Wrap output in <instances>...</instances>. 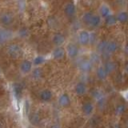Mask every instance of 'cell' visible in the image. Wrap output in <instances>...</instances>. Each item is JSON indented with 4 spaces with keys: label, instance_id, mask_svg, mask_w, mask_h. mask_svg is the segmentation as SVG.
Returning <instances> with one entry per match:
<instances>
[{
    "label": "cell",
    "instance_id": "cell-1",
    "mask_svg": "<svg viewBox=\"0 0 128 128\" xmlns=\"http://www.w3.org/2000/svg\"><path fill=\"white\" fill-rule=\"evenodd\" d=\"M6 53L9 55V57L11 58H20L23 54V50L22 47L20 46L18 44L16 43H12L10 44L6 48Z\"/></svg>",
    "mask_w": 128,
    "mask_h": 128
},
{
    "label": "cell",
    "instance_id": "cell-2",
    "mask_svg": "<svg viewBox=\"0 0 128 128\" xmlns=\"http://www.w3.org/2000/svg\"><path fill=\"white\" fill-rule=\"evenodd\" d=\"M77 39L80 46H86L90 42V33L86 30H80L78 32Z\"/></svg>",
    "mask_w": 128,
    "mask_h": 128
},
{
    "label": "cell",
    "instance_id": "cell-3",
    "mask_svg": "<svg viewBox=\"0 0 128 128\" xmlns=\"http://www.w3.org/2000/svg\"><path fill=\"white\" fill-rule=\"evenodd\" d=\"M65 51L68 58L74 59L78 57L79 54V48L77 44H75L74 42H69L65 47Z\"/></svg>",
    "mask_w": 128,
    "mask_h": 128
},
{
    "label": "cell",
    "instance_id": "cell-4",
    "mask_svg": "<svg viewBox=\"0 0 128 128\" xmlns=\"http://www.w3.org/2000/svg\"><path fill=\"white\" fill-rule=\"evenodd\" d=\"M104 69L106 71L108 75L114 74L118 70V63L113 59H107L106 61L102 64Z\"/></svg>",
    "mask_w": 128,
    "mask_h": 128
},
{
    "label": "cell",
    "instance_id": "cell-5",
    "mask_svg": "<svg viewBox=\"0 0 128 128\" xmlns=\"http://www.w3.org/2000/svg\"><path fill=\"white\" fill-rule=\"evenodd\" d=\"M63 13L67 18H73L76 14V6L73 2H66L63 6Z\"/></svg>",
    "mask_w": 128,
    "mask_h": 128
},
{
    "label": "cell",
    "instance_id": "cell-6",
    "mask_svg": "<svg viewBox=\"0 0 128 128\" xmlns=\"http://www.w3.org/2000/svg\"><path fill=\"white\" fill-rule=\"evenodd\" d=\"M14 21V17L10 12H3L0 14V22L3 26H10Z\"/></svg>",
    "mask_w": 128,
    "mask_h": 128
},
{
    "label": "cell",
    "instance_id": "cell-7",
    "mask_svg": "<svg viewBox=\"0 0 128 128\" xmlns=\"http://www.w3.org/2000/svg\"><path fill=\"white\" fill-rule=\"evenodd\" d=\"M100 17H101L102 19H104L105 18L108 17L109 15L114 14L112 12V10L110 9V7L109 5H107L106 3L103 2L101 5L99 6L98 10V13H97Z\"/></svg>",
    "mask_w": 128,
    "mask_h": 128
},
{
    "label": "cell",
    "instance_id": "cell-8",
    "mask_svg": "<svg viewBox=\"0 0 128 128\" xmlns=\"http://www.w3.org/2000/svg\"><path fill=\"white\" fill-rule=\"evenodd\" d=\"M51 42L55 47L62 46L63 44L66 42V37L63 34L58 32L53 34L51 38Z\"/></svg>",
    "mask_w": 128,
    "mask_h": 128
},
{
    "label": "cell",
    "instance_id": "cell-9",
    "mask_svg": "<svg viewBox=\"0 0 128 128\" xmlns=\"http://www.w3.org/2000/svg\"><path fill=\"white\" fill-rule=\"evenodd\" d=\"M33 63H32V61H30V60L25 59L21 62L19 66V70L22 73V74H30L32 71V69H33Z\"/></svg>",
    "mask_w": 128,
    "mask_h": 128
},
{
    "label": "cell",
    "instance_id": "cell-10",
    "mask_svg": "<svg viewBox=\"0 0 128 128\" xmlns=\"http://www.w3.org/2000/svg\"><path fill=\"white\" fill-rule=\"evenodd\" d=\"M118 50H119V44L116 40L114 39L108 40L105 53L108 54H115Z\"/></svg>",
    "mask_w": 128,
    "mask_h": 128
},
{
    "label": "cell",
    "instance_id": "cell-11",
    "mask_svg": "<svg viewBox=\"0 0 128 128\" xmlns=\"http://www.w3.org/2000/svg\"><path fill=\"white\" fill-rule=\"evenodd\" d=\"M94 109H95L94 104L91 102H85L84 103H82V105L81 106L82 114L85 116H86V117H90V116L93 114Z\"/></svg>",
    "mask_w": 128,
    "mask_h": 128
},
{
    "label": "cell",
    "instance_id": "cell-12",
    "mask_svg": "<svg viewBox=\"0 0 128 128\" xmlns=\"http://www.w3.org/2000/svg\"><path fill=\"white\" fill-rule=\"evenodd\" d=\"M74 90L76 95L83 96L87 93L88 87L86 86V84L84 82H78L74 85Z\"/></svg>",
    "mask_w": 128,
    "mask_h": 128
},
{
    "label": "cell",
    "instance_id": "cell-13",
    "mask_svg": "<svg viewBox=\"0 0 128 128\" xmlns=\"http://www.w3.org/2000/svg\"><path fill=\"white\" fill-rule=\"evenodd\" d=\"M93 63L89 59L82 60L78 64V70L82 73H89L93 70Z\"/></svg>",
    "mask_w": 128,
    "mask_h": 128
},
{
    "label": "cell",
    "instance_id": "cell-14",
    "mask_svg": "<svg viewBox=\"0 0 128 128\" xmlns=\"http://www.w3.org/2000/svg\"><path fill=\"white\" fill-rule=\"evenodd\" d=\"M58 103L61 107L66 108L70 106L71 104V98L70 95L67 93H62V94H60L58 98Z\"/></svg>",
    "mask_w": 128,
    "mask_h": 128
},
{
    "label": "cell",
    "instance_id": "cell-15",
    "mask_svg": "<svg viewBox=\"0 0 128 128\" xmlns=\"http://www.w3.org/2000/svg\"><path fill=\"white\" fill-rule=\"evenodd\" d=\"M13 37V32L4 28H0V43H5L10 41Z\"/></svg>",
    "mask_w": 128,
    "mask_h": 128
},
{
    "label": "cell",
    "instance_id": "cell-16",
    "mask_svg": "<svg viewBox=\"0 0 128 128\" xmlns=\"http://www.w3.org/2000/svg\"><path fill=\"white\" fill-rule=\"evenodd\" d=\"M95 75H96V78H97L99 81H102V82L106 81L108 78V76H109L107 74L105 69H104L102 64H100V65H98L97 68H96Z\"/></svg>",
    "mask_w": 128,
    "mask_h": 128
},
{
    "label": "cell",
    "instance_id": "cell-17",
    "mask_svg": "<svg viewBox=\"0 0 128 128\" xmlns=\"http://www.w3.org/2000/svg\"><path fill=\"white\" fill-rule=\"evenodd\" d=\"M66 55V51L65 48L62 46L60 47H55L52 51V58L55 60H61Z\"/></svg>",
    "mask_w": 128,
    "mask_h": 128
},
{
    "label": "cell",
    "instance_id": "cell-18",
    "mask_svg": "<svg viewBox=\"0 0 128 128\" xmlns=\"http://www.w3.org/2000/svg\"><path fill=\"white\" fill-rule=\"evenodd\" d=\"M114 15L118 23H126L128 22V10H118Z\"/></svg>",
    "mask_w": 128,
    "mask_h": 128
},
{
    "label": "cell",
    "instance_id": "cell-19",
    "mask_svg": "<svg viewBox=\"0 0 128 128\" xmlns=\"http://www.w3.org/2000/svg\"><path fill=\"white\" fill-rule=\"evenodd\" d=\"M39 98L43 102H50L51 101L52 98H53V93L49 89H44L40 91L39 93Z\"/></svg>",
    "mask_w": 128,
    "mask_h": 128
},
{
    "label": "cell",
    "instance_id": "cell-20",
    "mask_svg": "<svg viewBox=\"0 0 128 128\" xmlns=\"http://www.w3.org/2000/svg\"><path fill=\"white\" fill-rule=\"evenodd\" d=\"M102 22V18L100 17L98 14H94L93 15V17H92L91 20L90 21L89 24H88V26L94 28H94H98L101 25Z\"/></svg>",
    "mask_w": 128,
    "mask_h": 128
},
{
    "label": "cell",
    "instance_id": "cell-21",
    "mask_svg": "<svg viewBox=\"0 0 128 128\" xmlns=\"http://www.w3.org/2000/svg\"><path fill=\"white\" fill-rule=\"evenodd\" d=\"M126 111V106L125 103L123 102H118L115 105L114 112L116 116H122L125 114V112Z\"/></svg>",
    "mask_w": 128,
    "mask_h": 128
},
{
    "label": "cell",
    "instance_id": "cell-22",
    "mask_svg": "<svg viewBox=\"0 0 128 128\" xmlns=\"http://www.w3.org/2000/svg\"><path fill=\"white\" fill-rule=\"evenodd\" d=\"M107 42H108L107 39H101V40H99V41L97 42V44H96V52H97V53L99 54L105 53Z\"/></svg>",
    "mask_w": 128,
    "mask_h": 128
},
{
    "label": "cell",
    "instance_id": "cell-23",
    "mask_svg": "<svg viewBox=\"0 0 128 128\" xmlns=\"http://www.w3.org/2000/svg\"><path fill=\"white\" fill-rule=\"evenodd\" d=\"M103 20V22H104V25L106 26H108V27H110V26H115L116 24H117V20H116V18H115V15L114 14H112L110 15H109L108 17L105 18Z\"/></svg>",
    "mask_w": 128,
    "mask_h": 128
},
{
    "label": "cell",
    "instance_id": "cell-24",
    "mask_svg": "<svg viewBox=\"0 0 128 128\" xmlns=\"http://www.w3.org/2000/svg\"><path fill=\"white\" fill-rule=\"evenodd\" d=\"M92 98H93L95 101L97 102H101L104 98V93L99 89H94L93 91L91 92Z\"/></svg>",
    "mask_w": 128,
    "mask_h": 128
},
{
    "label": "cell",
    "instance_id": "cell-25",
    "mask_svg": "<svg viewBox=\"0 0 128 128\" xmlns=\"http://www.w3.org/2000/svg\"><path fill=\"white\" fill-rule=\"evenodd\" d=\"M94 14V12H92L90 10H87L86 12H84V13L82 14V22L88 26V24H89V22L91 20V18H92V17H93Z\"/></svg>",
    "mask_w": 128,
    "mask_h": 128
},
{
    "label": "cell",
    "instance_id": "cell-26",
    "mask_svg": "<svg viewBox=\"0 0 128 128\" xmlns=\"http://www.w3.org/2000/svg\"><path fill=\"white\" fill-rule=\"evenodd\" d=\"M44 62H45V58L42 55H38L34 58V60L32 61V63H33V66L38 67L39 66H41L42 64H43Z\"/></svg>",
    "mask_w": 128,
    "mask_h": 128
},
{
    "label": "cell",
    "instance_id": "cell-27",
    "mask_svg": "<svg viewBox=\"0 0 128 128\" xmlns=\"http://www.w3.org/2000/svg\"><path fill=\"white\" fill-rule=\"evenodd\" d=\"M89 60L93 63V65L94 63H98L100 60V54H98L97 52H94V53L92 54V55L90 56V58Z\"/></svg>",
    "mask_w": 128,
    "mask_h": 128
},
{
    "label": "cell",
    "instance_id": "cell-28",
    "mask_svg": "<svg viewBox=\"0 0 128 128\" xmlns=\"http://www.w3.org/2000/svg\"><path fill=\"white\" fill-rule=\"evenodd\" d=\"M41 70L39 69V68L38 67V68H36V69L33 71V77H34V78H40L41 77V74H42V72L40 71Z\"/></svg>",
    "mask_w": 128,
    "mask_h": 128
},
{
    "label": "cell",
    "instance_id": "cell-29",
    "mask_svg": "<svg viewBox=\"0 0 128 128\" xmlns=\"http://www.w3.org/2000/svg\"><path fill=\"white\" fill-rule=\"evenodd\" d=\"M123 71L126 75H128V60L125 62L124 63V66H123Z\"/></svg>",
    "mask_w": 128,
    "mask_h": 128
},
{
    "label": "cell",
    "instance_id": "cell-30",
    "mask_svg": "<svg viewBox=\"0 0 128 128\" xmlns=\"http://www.w3.org/2000/svg\"><path fill=\"white\" fill-rule=\"evenodd\" d=\"M124 51H125V53L128 54V42L124 45V48H123Z\"/></svg>",
    "mask_w": 128,
    "mask_h": 128
},
{
    "label": "cell",
    "instance_id": "cell-31",
    "mask_svg": "<svg viewBox=\"0 0 128 128\" xmlns=\"http://www.w3.org/2000/svg\"><path fill=\"white\" fill-rule=\"evenodd\" d=\"M112 128H122L121 126L119 125V124L118 123H114L113 126H112Z\"/></svg>",
    "mask_w": 128,
    "mask_h": 128
},
{
    "label": "cell",
    "instance_id": "cell-32",
    "mask_svg": "<svg viewBox=\"0 0 128 128\" xmlns=\"http://www.w3.org/2000/svg\"><path fill=\"white\" fill-rule=\"evenodd\" d=\"M50 128H60V126L58 125H57V124H54V125H52L50 126Z\"/></svg>",
    "mask_w": 128,
    "mask_h": 128
},
{
    "label": "cell",
    "instance_id": "cell-33",
    "mask_svg": "<svg viewBox=\"0 0 128 128\" xmlns=\"http://www.w3.org/2000/svg\"><path fill=\"white\" fill-rule=\"evenodd\" d=\"M0 128H3V126H2V124L1 122H0Z\"/></svg>",
    "mask_w": 128,
    "mask_h": 128
},
{
    "label": "cell",
    "instance_id": "cell-34",
    "mask_svg": "<svg viewBox=\"0 0 128 128\" xmlns=\"http://www.w3.org/2000/svg\"><path fill=\"white\" fill-rule=\"evenodd\" d=\"M1 75H2V70H1V68H0V77H1Z\"/></svg>",
    "mask_w": 128,
    "mask_h": 128
}]
</instances>
